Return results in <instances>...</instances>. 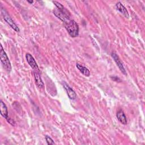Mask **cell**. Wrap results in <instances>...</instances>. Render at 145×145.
Masks as SVG:
<instances>
[{
  "instance_id": "7",
  "label": "cell",
  "mask_w": 145,
  "mask_h": 145,
  "mask_svg": "<svg viewBox=\"0 0 145 145\" xmlns=\"http://www.w3.org/2000/svg\"><path fill=\"white\" fill-rule=\"evenodd\" d=\"M63 86L66 90V92L69 96V97L71 99V100H75L76 98V94L75 92L65 82L62 83Z\"/></svg>"
},
{
  "instance_id": "9",
  "label": "cell",
  "mask_w": 145,
  "mask_h": 145,
  "mask_svg": "<svg viewBox=\"0 0 145 145\" xmlns=\"http://www.w3.org/2000/svg\"><path fill=\"white\" fill-rule=\"evenodd\" d=\"M116 7L117 10H118L122 14H123L126 18H129V14L127 9L120 2H118L116 4Z\"/></svg>"
},
{
  "instance_id": "10",
  "label": "cell",
  "mask_w": 145,
  "mask_h": 145,
  "mask_svg": "<svg viewBox=\"0 0 145 145\" xmlns=\"http://www.w3.org/2000/svg\"><path fill=\"white\" fill-rule=\"evenodd\" d=\"M117 118L118 120L123 125H126L127 123V119L124 113V112L122 110H120L117 112L116 114Z\"/></svg>"
},
{
  "instance_id": "16",
  "label": "cell",
  "mask_w": 145,
  "mask_h": 145,
  "mask_svg": "<svg viewBox=\"0 0 145 145\" xmlns=\"http://www.w3.org/2000/svg\"><path fill=\"white\" fill-rule=\"evenodd\" d=\"M6 120H7V121L8 122V123H10L12 125H14V122L13 120H12L10 119V118H8V117Z\"/></svg>"
},
{
  "instance_id": "11",
  "label": "cell",
  "mask_w": 145,
  "mask_h": 145,
  "mask_svg": "<svg viewBox=\"0 0 145 145\" xmlns=\"http://www.w3.org/2000/svg\"><path fill=\"white\" fill-rule=\"evenodd\" d=\"M0 110H1V116L4 117L5 118L7 119L8 117V109L6 105V104L1 100L0 101Z\"/></svg>"
},
{
  "instance_id": "4",
  "label": "cell",
  "mask_w": 145,
  "mask_h": 145,
  "mask_svg": "<svg viewBox=\"0 0 145 145\" xmlns=\"http://www.w3.org/2000/svg\"><path fill=\"white\" fill-rule=\"evenodd\" d=\"M53 13L58 18H59L62 22H63L64 24L66 23L69 20H70L69 14H68V12L66 10L64 11H61L57 8L56 9H54L53 10Z\"/></svg>"
},
{
  "instance_id": "17",
  "label": "cell",
  "mask_w": 145,
  "mask_h": 145,
  "mask_svg": "<svg viewBox=\"0 0 145 145\" xmlns=\"http://www.w3.org/2000/svg\"><path fill=\"white\" fill-rule=\"evenodd\" d=\"M27 2H28V3H31V4H32L33 2V1H27Z\"/></svg>"
},
{
  "instance_id": "2",
  "label": "cell",
  "mask_w": 145,
  "mask_h": 145,
  "mask_svg": "<svg viewBox=\"0 0 145 145\" xmlns=\"http://www.w3.org/2000/svg\"><path fill=\"white\" fill-rule=\"evenodd\" d=\"M1 61L2 62V64L4 67V69L7 71L8 72H10L11 70V65L10 63V62L9 61V59L5 52V50L3 49L2 46L1 45Z\"/></svg>"
},
{
  "instance_id": "8",
  "label": "cell",
  "mask_w": 145,
  "mask_h": 145,
  "mask_svg": "<svg viewBox=\"0 0 145 145\" xmlns=\"http://www.w3.org/2000/svg\"><path fill=\"white\" fill-rule=\"evenodd\" d=\"M40 72V71H34L33 70V75H34L35 83L39 88H43L44 84L41 79Z\"/></svg>"
},
{
  "instance_id": "13",
  "label": "cell",
  "mask_w": 145,
  "mask_h": 145,
  "mask_svg": "<svg viewBox=\"0 0 145 145\" xmlns=\"http://www.w3.org/2000/svg\"><path fill=\"white\" fill-rule=\"evenodd\" d=\"M53 3L55 5V6L57 7V8L58 9H59V10H60L61 11H64V10H66L65 8V7H63V6L62 4H61L59 2H57V1H53Z\"/></svg>"
},
{
  "instance_id": "12",
  "label": "cell",
  "mask_w": 145,
  "mask_h": 145,
  "mask_svg": "<svg viewBox=\"0 0 145 145\" xmlns=\"http://www.w3.org/2000/svg\"><path fill=\"white\" fill-rule=\"evenodd\" d=\"M76 66L77 69L80 71V72L84 75L86 76H89L90 75V71L86 67H84L79 63H76Z\"/></svg>"
},
{
  "instance_id": "14",
  "label": "cell",
  "mask_w": 145,
  "mask_h": 145,
  "mask_svg": "<svg viewBox=\"0 0 145 145\" xmlns=\"http://www.w3.org/2000/svg\"><path fill=\"white\" fill-rule=\"evenodd\" d=\"M45 139H46V141L48 144H54V143H55L54 142L48 135H45Z\"/></svg>"
},
{
  "instance_id": "15",
  "label": "cell",
  "mask_w": 145,
  "mask_h": 145,
  "mask_svg": "<svg viewBox=\"0 0 145 145\" xmlns=\"http://www.w3.org/2000/svg\"><path fill=\"white\" fill-rule=\"evenodd\" d=\"M111 78H112L113 80H114V81H116V82H118V81L121 82V79H120L118 77H117V76H111Z\"/></svg>"
},
{
  "instance_id": "5",
  "label": "cell",
  "mask_w": 145,
  "mask_h": 145,
  "mask_svg": "<svg viewBox=\"0 0 145 145\" xmlns=\"http://www.w3.org/2000/svg\"><path fill=\"white\" fill-rule=\"evenodd\" d=\"M25 58H26V59H27V61L28 63L32 68L33 70H34V71H40V70L39 69V66H38L35 59H34L33 57L30 53H26Z\"/></svg>"
},
{
  "instance_id": "6",
  "label": "cell",
  "mask_w": 145,
  "mask_h": 145,
  "mask_svg": "<svg viewBox=\"0 0 145 145\" xmlns=\"http://www.w3.org/2000/svg\"><path fill=\"white\" fill-rule=\"evenodd\" d=\"M111 55H112V58H113L114 61L116 63L117 66L118 67L119 69L120 70V71H121L124 75H127V73H126V70H125V68H124V67H123V65L122 62L121 61L120 58L118 57V56L117 55V54H116V53H114V52H112Z\"/></svg>"
},
{
  "instance_id": "1",
  "label": "cell",
  "mask_w": 145,
  "mask_h": 145,
  "mask_svg": "<svg viewBox=\"0 0 145 145\" xmlns=\"http://www.w3.org/2000/svg\"><path fill=\"white\" fill-rule=\"evenodd\" d=\"M65 27L71 37H76L79 35V25L74 20H70L64 24Z\"/></svg>"
},
{
  "instance_id": "3",
  "label": "cell",
  "mask_w": 145,
  "mask_h": 145,
  "mask_svg": "<svg viewBox=\"0 0 145 145\" xmlns=\"http://www.w3.org/2000/svg\"><path fill=\"white\" fill-rule=\"evenodd\" d=\"M1 13L3 17V19H5V20L7 23L8 24H9V25L14 29L15 30L16 32H19V28L18 27V25L15 23V22L13 21V20L12 19V18L10 17V16L8 15V13L6 11V10L3 8H1Z\"/></svg>"
}]
</instances>
